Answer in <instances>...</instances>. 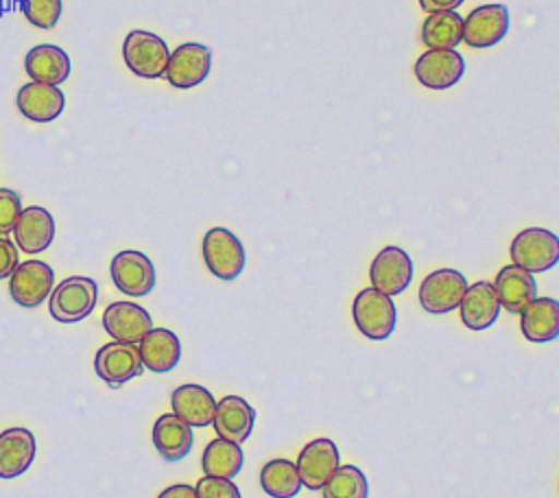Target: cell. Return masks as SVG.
Returning <instances> with one entry per match:
<instances>
[{
	"label": "cell",
	"mask_w": 559,
	"mask_h": 498,
	"mask_svg": "<svg viewBox=\"0 0 559 498\" xmlns=\"http://www.w3.org/2000/svg\"><path fill=\"white\" fill-rule=\"evenodd\" d=\"M13 236L17 249H22L24 253H41L50 247L55 238V218L46 208H22L13 227Z\"/></svg>",
	"instance_id": "18"
},
{
	"label": "cell",
	"mask_w": 559,
	"mask_h": 498,
	"mask_svg": "<svg viewBox=\"0 0 559 498\" xmlns=\"http://www.w3.org/2000/svg\"><path fill=\"white\" fill-rule=\"evenodd\" d=\"M520 330L531 343H548L559 336V301L552 297H535L520 312Z\"/></svg>",
	"instance_id": "25"
},
{
	"label": "cell",
	"mask_w": 559,
	"mask_h": 498,
	"mask_svg": "<svg viewBox=\"0 0 559 498\" xmlns=\"http://www.w3.org/2000/svg\"><path fill=\"white\" fill-rule=\"evenodd\" d=\"M17 264V245L7 236H0V280L9 277Z\"/></svg>",
	"instance_id": "34"
},
{
	"label": "cell",
	"mask_w": 559,
	"mask_h": 498,
	"mask_svg": "<svg viewBox=\"0 0 559 498\" xmlns=\"http://www.w3.org/2000/svg\"><path fill=\"white\" fill-rule=\"evenodd\" d=\"M203 260L210 273L218 280H236L245 269V247L225 227H212L203 236Z\"/></svg>",
	"instance_id": "5"
},
{
	"label": "cell",
	"mask_w": 559,
	"mask_h": 498,
	"mask_svg": "<svg viewBox=\"0 0 559 498\" xmlns=\"http://www.w3.org/2000/svg\"><path fill=\"white\" fill-rule=\"evenodd\" d=\"M22 212V199L11 188H0V236L13 232L17 216Z\"/></svg>",
	"instance_id": "32"
},
{
	"label": "cell",
	"mask_w": 559,
	"mask_h": 498,
	"mask_svg": "<svg viewBox=\"0 0 559 498\" xmlns=\"http://www.w3.org/2000/svg\"><path fill=\"white\" fill-rule=\"evenodd\" d=\"M242 448L240 443L227 441L216 437L214 441H210L203 450L201 456V467L205 476H216V478H234L240 470H242Z\"/></svg>",
	"instance_id": "28"
},
{
	"label": "cell",
	"mask_w": 559,
	"mask_h": 498,
	"mask_svg": "<svg viewBox=\"0 0 559 498\" xmlns=\"http://www.w3.org/2000/svg\"><path fill=\"white\" fill-rule=\"evenodd\" d=\"M15 105L20 114L31 122H52L66 107V96L59 85L26 83L17 90Z\"/></svg>",
	"instance_id": "16"
},
{
	"label": "cell",
	"mask_w": 559,
	"mask_h": 498,
	"mask_svg": "<svg viewBox=\"0 0 559 498\" xmlns=\"http://www.w3.org/2000/svg\"><path fill=\"white\" fill-rule=\"evenodd\" d=\"M493 288L500 306L513 315H520L537 297V282L533 273L518 264L502 266L493 280Z\"/></svg>",
	"instance_id": "19"
},
{
	"label": "cell",
	"mask_w": 559,
	"mask_h": 498,
	"mask_svg": "<svg viewBox=\"0 0 559 498\" xmlns=\"http://www.w3.org/2000/svg\"><path fill=\"white\" fill-rule=\"evenodd\" d=\"M157 498H197V489L186 483H177L166 487Z\"/></svg>",
	"instance_id": "36"
},
{
	"label": "cell",
	"mask_w": 559,
	"mask_h": 498,
	"mask_svg": "<svg viewBox=\"0 0 559 498\" xmlns=\"http://www.w3.org/2000/svg\"><path fill=\"white\" fill-rule=\"evenodd\" d=\"M194 489L197 498H240V489L229 478L203 476Z\"/></svg>",
	"instance_id": "33"
},
{
	"label": "cell",
	"mask_w": 559,
	"mask_h": 498,
	"mask_svg": "<svg viewBox=\"0 0 559 498\" xmlns=\"http://www.w3.org/2000/svg\"><path fill=\"white\" fill-rule=\"evenodd\" d=\"M109 271L116 288L131 297H144L155 286V266L142 251L127 249L116 253Z\"/></svg>",
	"instance_id": "11"
},
{
	"label": "cell",
	"mask_w": 559,
	"mask_h": 498,
	"mask_svg": "<svg viewBox=\"0 0 559 498\" xmlns=\"http://www.w3.org/2000/svg\"><path fill=\"white\" fill-rule=\"evenodd\" d=\"M24 17L37 28H52L61 15V0H20Z\"/></svg>",
	"instance_id": "31"
},
{
	"label": "cell",
	"mask_w": 559,
	"mask_h": 498,
	"mask_svg": "<svg viewBox=\"0 0 559 498\" xmlns=\"http://www.w3.org/2000/svg\"><path fill=\"white\" fill-rule=\"evenodd\" d=\"M463 0H419V7L426 13H439V11H456V7H461Z\"/></svg>",
	"instance_id": "35"
},
{
	"label": "cell",
	"mask_w": 559,
	"mask_h": 498,
	"mask_svg": "<svg viewBox=\"0 0 559 498\" xmlns=\"http://www.w3.org/2000/svg\"><path fill=\"white\" fill-rule=\"evenodd\" d=\"M369 277H371V286L389 297L404 293L413 280L411 256L400 247H393V245L384 247L373 258Z\"/></svg>",
	"instance_id": "14"
},
{
	"label": "cell",
	"mask_w": 559,
	"mask_h": 498,
	"mask_svg": "<svg viewBox=\"0 0 559 498\" xmlns=\"http://www.w3.org/2000/svg\"><path fill=\"white\" fill-rule=\"evenodd\" d=\"M192 426L175 413H164L153 426V446L164 461H181L192 450Z\"/></svg>",
	"instance_id": "24"
},
{
	"label": "cell",
	"mask_w": 559,
	"mask_h": 498,
	"mask_svg": "<svg viewBox=\"0 0 559 498\" xmlns=\"http://www.w3.org/2000/svg\"><path fill=\"white\" fill-rule=\"evenodd\" d=\"M255 422V411L240 395H225L216 402L214 430L221 439L242 443L249 439Z\"/></svg>",
	"instance_id": "17"
},
{
	"label": "cell",
	"mask_w": 559,
	"mask_h": 498,
	"mask_svg": "<svg viewBox=\"0 0 559 498\" xmlns=\"http://www.w3.org/2000/svg\"><path fill=\"white\" fill-rule=\"evenodd\" d=\"M467 290V280L456 269H437L419 286V304L430 315H445L459 308Z\"/></svg>",
	"instance_id": "7"
},
{
	"label": "cell",
	"mask_w": 559,
	"mask_h": 498,
	"mask_svg": "<svg viewBox=\"0 0 559 498\" xmlns=\"http://www.w3.org/2000/svg\"><path fill=\"white\" fill-rule=\"evenodd\" d=\"M509 31V9L504 4H480L463 20V42L472 48H491Z\"/></svg>",
	"instance_id": "12"
},
{
	"label": "cell",
	"mask_w": 559,
	"mask_h": 498,
	"mask_svg": "<svg viewBox=\"0 0 559 498\" xmlns=\"http://www.w3.org/2000/svg\"><path fill=\"white\" fill-rule=\"evenodd\" d=\"M70 57L55 44L33 46L24 57V70L35 83L61 85L70 76Z\"/></svg>",
	"instance_id": "22"
},
{
	"label": "cell",
	"mask_w": 559,
	"mask_h": 498,
	"mask_svg": "<svg viewBox=\"0 0 559 498\" xmlns=\"http://www.w3.org/2000/svg\"><path fill=\"white\" fill-rule=\"evenodd\" d=\"M500 308L502 306L491 282H476L467 286L459 304L461 321L469 330H487L489 325H493L500 315Z\"/></svg>",
	"instance_id": "21"
},
{
	"label": "cell",
	"mask_w": 559,
	"mask_h": 498,
	"mask_svg": "<svg viewBox=\"0 0 559 498\" xmlns=\"http://www.w3.org/2000/svg\"><path fill=\"white\" fill-rule=\"evenodd\" d=\"M170 406L177 417H181L188 426L203 428L214 422L216 400L201 384H181L170 395Z\"/></svg>",
	"instance_id": "23"
},
{
	"label": "cell",
	"mask_w": 559,
	"mask_h": 498,
	"mask_svg": "<svg viewBox=\"0 0 559 498\" xmlns=\"http://www.w3.org/2000/svg\"><path fill=\"white\" fill-rule=\"evenodd\" d=\"M55 271L41 260H24L9 275L11 299L22 308H37L50 297Z\"/></svg>",
	"instance_id": "8"
},
{
	"label": "cell",
	"mask_w": 559,
	"mask_h": 498,
	"mask_svg": "<svg viewBox=\"0 0 559 498\" xmlns=\"http://www.w3.org/2000/svg\"><path fill=\"white\" fill-rule=\"evenodd\" d=\"M260 485L271 498H293L301 489V478L293 461L271 459L260 470Z\"/></svg>",
	"instance_id": "29"
},
{
	"label": "cell",
	"mask_w": 559,
	"mask_h": 498,
	"mask_svg": "<svg viewBox=\"0 0 559 498\" xmlns=\"http://www.w3.org/2000/svg\"><path fill=\"white\" fill-rule=\"evenodd\" d=\"M415 79L428 90H448L456 85L465 72V61L459 50L428 48L415 61Z\"/></svg>",
	"instance_id": "13"
},
{
	"label": "cell",
	"mask_w": 559,
	"mask_h": 498,
	"mask_svg": "<svg viewBox=\"0 0 559 498\" xmlns=\"http://www.w3.org/2000/svg\"><path fill=\"white\" fill-rule=\"evenodd\" d=\"M122 59L135 76L159 79L166 74L170 50L159 35L151 31H131L122 42Z\"/></svg>",
	"instance_id": "2"
},
{
	"label": "cell",
	"mask_w": 559,
	"mask_h": 498,
	"mask_svg": "<svg viewBox=\"0 0 559 498\" xmlns=\"http://www.w3.org/2000/svg\"><path fill=\"white\" fill-rule=\"evenodd\" d=\"M142 365L155 374L173 371L181 358V343L173 330L153 328L140 343Z\"/></svg>",
	"instance_id": "26"
},
{
	"label": "cell",
	"mask_w": 559,
	"mask_h": 498,
	"mask_svg": "<svg viewBox=\"0 0 559 498\" xmlns=\"http://www.w3.org/2000/svg\"><path fill=\"white\" fill-rule=\"evenodd\" d=\"M210 68H212L210 48L197 42H186L170 52L164 76L173 87L190 90L207 79Z\"/></svg>",
	"instance_id": "9"
},
{
	"label": "cell",
	"mask_w": 559,
	"mask_h": 498,
	"mask_svg": "<svg viewBox=\"0 0 559 498\" xmlns=\"http://www.w3.org/2000/svg\"><path fill=\"white\" fill-rule=\"evenodd\" d=\"M321 491L323 498H367L369 485L356 465H338Z\"/></svg>",
	"instance_id": "30"
},
{
	"label": "cell",
	"mask_w": 559,
	"mask_h": 498,
	"mask_svg": "<svg viewBox=\"0 0 559 498\" xmlns=\"http://www.w3.org/2000/svg\"><path fill=\"white\" fill-rule=\"evenodd\" d=\"M421 42L426 48L454 50L463 42V17L456 11L428 13L421 24Z\"/></svg>",
	"instance_id": "27"
},
{
	"label": "cell",
	"mask_w": 559,
	"mask_h": 498,
	"mask_svg": "<svg viewBox=\"0 0 559 498\" xmlns=\"http://www.w3.org/2000/svg\"><path fill=\"white\" fill-rule=\"evenodd\" d=\"M103 328L114 341L140 343L153 330V319L133 301H114L103 312Z\"/></svg>",
	"instance_id": "15"
},
{
	"label": "cell",
	"mask_w": 559,
	"mask_h": 498,
	"mask_svg": "<svg viewBox=\"0 0 559 498\" xmlns=\"http://www.w3.org/2000/svg\"><path fill=\"white\" fill-rule=\"evenodd\" d=\"M295 465H297L301 485H306L312 491H319L332 478V474L338 470L341 454L332 439L319 437L301 448Z\"/></svg>",
	"instance_id": "10"
},
{
	"label": "cell",
	"mask_w": 559,
	"mask_h": 498,
	"mask_svg": "<svg viewBox=\"0 0 559 498\" xmlns=\"http://www.w3.org/2000/svg\"><path fill=\"white\" fill-rule=\"evenodd\" d=\"M354 323L371 341H384L395 330V304L389 295L380 293L378 288H362L352 306Z\"/></svg>",
	"instance_id": "3"
},
{
	"label": "cell",
	"mask_w": 559,
	"mask_h": 498,
	"mask_svg": "<svg viewBox=\"0 0 559 498\" xmlns=\"http://www.w3.org/2000/svg\"><path fill=\"white\" fill-rule=\"evenodd\" d=\"M142 369L144 365H142L138 343L111 341V343H105L94 356L96 376L111 389L133 380L135 376L142 374Z\"/></svg>",
	"instance_id": "6"
},
{
	"label": "cell",
	"mask_w": 559,
	"mask_h": 498,
	"mask_svg": "<svg viewBox=\"0 0 559 498\" xmlns=\"http://www.w3.org/2000/svg\"><path fill=\"white\" fill-rule=\"evenodd\" d=\"M98 299V284L85 275H72L59 282L50 297L48 310L59 323H76L85 319Z\"/></svg>",
	"instance_id": "1"
},
{
	"label": "cell",
	"mask_w": 559,
	"mask_h": 498,
	"mask_svg": "<svg viewBox=\"0 0 559 498\" xmlns=\"http://www.w3.org/2000/svg\"><path fill=\"white\" fill-rule=\"evenodd\" d=\"M37 452L35 435L28 428L13 426L0 432V478L24 474Z\"/></svg>",
	"instance_id": "20"
},
{
	"label": "cell",
	"mask_w": 559,
	"mask_h": 498,
	"mask_svg": "<svg viewBox=\"0 0 559 498\" xmlns=\"http://www.w3.org/2000/svg\"><path fill=\"white\" fill-rule=\"evenodd\" d=\"M511 260L528 273H544L559 262V236L544 227H526L511 242Z\"/></svg>",
	"instance_id": "4"
}]
</instances>
